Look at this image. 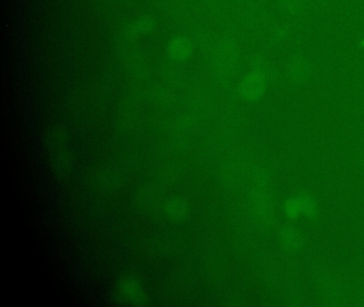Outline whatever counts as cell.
<instances>
[{"mask_svg": "<svg viewBox=\"0 0 364 307\" xmlns=\"http://www.w3.org/2000/svg\"><path fill=\"white\" fill-rule=\"evenodd\" d=\"M242 87L246 91V95L250 97L259 95L264 87L263 77L259 74L250 75Z\"/></svg>", "mask_w": 364, "mask_h": 307, "instance_id": "1", "label": "cell"}]
</instances>
